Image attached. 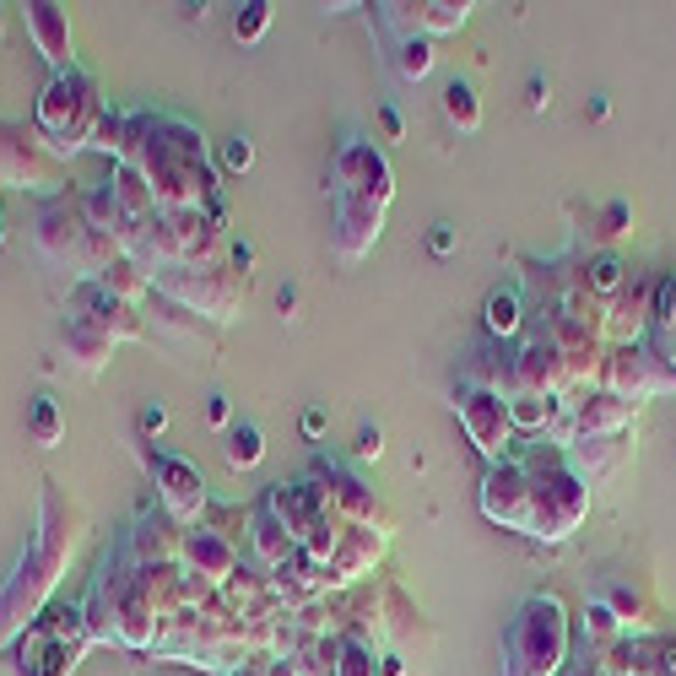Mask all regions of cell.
Returning <instances> with one entry per match:
<instances>
[{"label":"cell","instance_id":"1","mask_svg":"<svg viewBox=\"0 0 676 676\" xmlns=\"http://www.w3.org/2000/svg\"><path fill=\"white\" fill-rule=\"evenodd\" d=\"M71 547H76V514L65 509L60 493H55V482H49V493H44V530H38L33 552L17 563V574H11L6 590H0V644L22 639V633L33 628V617L44 612V601H49V590H55L65 558H71Z\"/></svg>","mask_w":676,"mask_h":676},{"label":"cell","instance_id":"2","mask_svg":"<svg viewBox=\"0 0 676 676\" xmlns=\"http://www.w3.org/2000/svg\"><path fill=\"white\" fill-rule=\"evenodd\" d=\"M568 660V612L558 595H530L509 628V676H563Z\"/></svg>","mask_w":676,"mask_h":676},{"label":"cell","instance_id":"3","mask_svg":"<svg viewBox=\"0 0 676 676\" xmlns=\"http://www.w3.org/2000/svg\"><path fill=\"white\" fill-rule=\"evenodd\" d=\"M87 644H92L87 612L82 606H60V612L33 622V628L17 639V649H11V671L17 676H71L76 666H82Z\"/></svg>","mask_w":676,"mask_h":676},{"label":"cell","instance_id":"4","mask_svg":"<svg viewBox=\"0 0 676 676\" xmlns=\"http://www.w3.org/2000/svg\"><path fill=\"white\" fill-rule=\"evenodd\" d=\"M103 114L109 109H103V98H98V82H92L87 71H60L55 82L44 87V98H38V136L55 152H76L92 141V130H98Z\"/></svg>","mask_w":676,"mask_h":676},{"label":"cell","instance_id":"5","mask_svg":"<svg viewBox=\"0 0 676 676\" xmlns=\"http://www.w3.org/2000/svg\"><path fill=\"white\" fill-rule=\"evenodd\" d=\"M520 466H525V460H520ZM585 509H590V487L568 471V455L552 471H530V536H536V541L574 536L579 520H585Z\"/></svg>","mask_w":676,"mask_h":676},{"label":"cell","instance_id":"6","mask_svg":"<svg viewBox=\"0 0 676 676\" xmlns=\"http://www.w3.org/2000/svg\"><path fill=\"white\" fill-rule=\"evenodd\" d=\"M460 428H466V439L476 444V455H487L493 466H498V460H509V444H514L509 395L487 390V384H471V390L460 395Z\"/></svg>","mask_w":676,"mask_h":676},{"label":"cell","instance_id":"7","mask_svg":"<svg viewBox=\"0 0 676 676\" xmlns=\"http://www.w3.org/2000/svg\"><path fill=\"white\" fill-rule=\"evenodd\" d=\"M163 293H174L184 309H195V314L233 320L238 298H244V276H238L233 265H206L201 276H195V271H174V276H163Z\"/></svg>","mask_w":676,"mask_h":676},{"label":"cell","instance_id":"8","mask_svg":"<svg viewBox=\"0 0 676 676\" xmlns=\"http://www.w3.org/2000/svg\"><path fill=\"white\" fill-rule=\"evenodd\" d=\"M482 514L503 530H525L530 536V471L520 460H498L487 466V482H482Z\"/></svg>","mask_w":676,"mask_h":676},{"label":"cell","instance_id":"9","mask_svg":"<svg viewBox=\"0 0 676 676\" xmlns=\"http://www.w3.org/2000/svg\"><path fill=\"white\" fill-rule=\"evenodd\" d=\"M152 471H157V493H163V503H168V520H174V525H195V520H201V514H206V476H201V466H190V460H179V455H157Z\"/></svg>","mask_w":676,"mask_h":676},{"label":"cell","instance_id":"10","mask_svg":"<svg viewBox=\"0 0 676 676\" xmlns=\"http://www.w3.org/2000/svg\"><path fill=\"white\" fill-rule=\"evenodd\" d=\"M0 184H22V190H60V174L49 157H38L33 141H22L17 125H0Z\"/></svg>","mask_w":676,"mask_h":676},{"label":"cell","instance_id":"11","mask_svg":"<svg viewBox=\"0 0 676 676\" xmlns=\"http://www.w3.org/2000/svg\"><path fill=\"white\" fill-rule=\"evenodd\" d=\"M563 384H568V363H563L558 341H552V336L525 341V352L514 357V395H520V390H530V395H558Z\"/></svg>","mask_w":676,"mask_h":676},{"label":"cell","instance_id":"12","mask_svg":"<svg viewBox=\"0 0 676 676\" xmlns=\"http://www.w3.org/2000/svg\"><path fill=\"white\" fill-rule=\"evenodd\" d=\"M22 17H28V33H33L38 55L55 65V76L76 71V44H71V17H65V6H55V0H33Z\"/></svg>","mask_w":676,"mask_h":676},{"label":"cell","instance_id":"13","mask_svg":"<svg viewBox=\"0 0 676 676\" xmlns=\"http://www.w3.org/2000/svg\"><path fill=\"white\" fill-rule=\"evenodd\" d=\"M341 217H336V249L341 260H363L368 249L379 244V222H384V206L363 201V195H336Z\"/></svg>","mask_w":676,"mask_h":676},{"label":"cell","instance_id":"14","mask_svg":"<svg viewBox=\"0 0 676 676\" xmlns=\"http://www.w3.org/2000/svg\"><path fill=\"white\" fill-rule=\"evenodd\" d=\"M71 314H82V320L103 325L114 341H136V336H141L136 309H130V303H119L114 293H103L98 282H76V309H71Z\"/></svg>","mask_w":676,"mask_h":676},{"label":"cell","instance_id":"15","mask_svg":"<svg viewBox=\"0 0 676 676\" xmlns=\"http://www.w3.org/2000/svg\"><path fill=\"white\" fill-rule=\"evenodd\" d=\"M379 547H384L379 530H368V525H341V541H336V552H330V563H325V579H330V585H347V579L368 574V568H374V558H379Z\"/></svg>","mask_w":676,"mask_h":676},{"label":"cell","instance_id":"16","mask_svg":"<svg viewBox=\"0 0 676 676\" xmlns=\"http://www.w3.org/2000/svg\"><path fill=\"white\" fill-rule=\"evenodd\" d=\"M184 563H190V574H206V579H233L238 574V552L233 541L222 536V530H184Z\"/></svg>","mask_w":676,"mask_h":676},{"label":"cell","instance_id":"17","mask_svg":"<svg viewBox=\"0 0 676 676\" xmlns=\"http://www.w3.org/2000/svg\"><path fill=\"white\" fill-rule=\"evenodd\" d=\"M65 352H71L76 363L87 368V374H98V368L114 357V336H109L103 325L82 320V314H71V320H65Z\"/></svg>","mask_w":676,"mask_h":676},{"label":"cell","instance_id":"18","mask_svg":"<svg viewBox=\"0 0 676 676\" xmlns=\"http://www.w3.org/2000/svg\"><path fill=\"white\" fill-rule=\"evenodd\" d=\"M628 417H633V401H622V395H612V390L574 401V428L585 433V439H590V433H601V428L622 433V428H628Z\"/></svg>","mask_w":676,"mask_h":676},{"label":"cell","instance_id":"19","mask_svg":"<svg viewBox=\"0 0 676 676\" xmlns=\"http://www.w3.org/2000/svg\"><path fill=\"white\" fill-rule=\"evenodd\" d=\"M255 552H260V563H265V568H282V563L298 552V541L287 536V525L276 520L271 509H260V514H255Z\"/></svg>","mask_w":676,"mask_h":676},{"label":"cell","instance_id":"20","mask_svg":"<svg viewBox=\"0 0 676 676\" xmlns=\"http://www.w3.org/2000/svg\"><path fill=\"white\" fill-rule=\"evenodd\" d=\"M92 282H98V287H103V293H114L119 303H130V309H136V298H141V293H147V276H141V271H136V260H130V255H119V260H109V265H103V271H98V276H92Z\"/></svg>","mask_w":676,"mask_h":676},{"label":"cell","instance_id":"21","mask_svg":"<svg viewBox=\"0 0 676 676\" xmlns=\"http://www.w3.org/2000/svg\"><path fill=\"white\" fill-rule=\"evenodd\" d=\"M482 320H487V336H498V341H514V336H520V325H525V314H520V298H514L509 287H498V293H487V303H482Z\"/></svg>","mask_w":676,"mask_h":676},{"label":"cell","instance_id":"22","mask_svg":"<svg viewBox=\"0 0 676 676\" xmlns=\"http://www.w3.org/2000/svg\"><path fill=\"white\" fill-rule=\"evenodd\" d=\"M552 412H558V401H552V395H530V390L509 395V417H514V433H547Z\"/></svg>","mask_w":676,"mask_h":676},{"label":"cell","instance_id":"23","mask_svg":"<svg viewBox=\"0 0 676 676\" xmlns=\"http://www.w3.org/2000/svg\"><path fill=\"white\" fill-rule=\"evenodd\" d=\"M444 114H449V125H455V130H466V136H471V130L482 125V98H476V87L471 82H449L444 87Z\"/></svg>","mask_w":676,"mask_h":676},{"label":"cell","instance_id":"24","mask_svg":"<svg viewBox=\"0 0 676 676\" xmlns=\"http://www.w3.org/2000/svg\"><path fill=\"white\" fill-rule=\"evenodd\" d=\"M265 460V433L255 428V422H238V428H228V466L233 471H249Z\"/></svg>","mask_w":676,"mask_h":676},{"label":"cell","instance_id":"25","mask_svg":"<svg viewBox=\"0 0 676 676\" xmlns=\"http://www.w3.org/2000/svg\"><path fill=\"white\" fill-rule=\"evenodd\" d=\"M60 433H65L60 406L49 401V395H38V401L28 406V439H33V444H44V449H55V444H60Z\"/></svg>","mask_w":676,"mask_h":676},{"label":"cell","instance_id":"26","mask_svg":"<svg viewBox=\"0 0 676 676\" xmlns=\"http://www.w3.org/2000/svg\"><path fill=\"white\" fill-rule=\"evenodd\" d=\"M466 17H471V6L466 0H428L422 6V38H433V33H455V28H466Z\"/></svg>","mask_w":676,"mask_h":676},{"label":"cell","instance_id":"27","mask_svg":"<svg viewBox=\"0 0 676 676\" xmlns=\"http://www.w3.org/2000/svg\"><path fill=\"white\" fill-rule=\"evenodd\" d=\"M330 676H379V655H374V649H368L363 639H341Z\"/></svg>","mask_w":676,"mask_h":676},{"label":"cell","instance_id":"28","mask_svg":"<svg viewBox=\"0 0 676 676\" xmlns=\"http://www.w3.org/2000/svg\"><path fill=\"white\" fill-rule=\"evenodd\" d=\"M265 28H271V6H265V0L238 6V17H233V38H238V44H260Z\"/></svg>","mask_w":676,"mask_h":676},{"label":"cell","instance_id":"29","mask_svg":"<svg viewBox=\"0 0 676 676\" xmlns=\"http://www.w3.org/2000/svg\"><path fill=\"white\" fill-rule=\"evenodd\" d=\"M401 76L406 82H422V76L433 71V38H401Z\"/></svg>","mask_w":676,"mask_h":676},{"label":"cell","instance_id":"30","mask_svg":"<svg viewBox=\"0 0 676 676\" xmlns=\"http://www.w3.org/2000/svg\"><path fill=\"white\" fill-rule=\"evenodd\" d=\"M585 282H590V293H595V298H617L622 287H628V276H622V260H617V255H601V260L590 265Z\"/></svg>","mask_w":676,"mask_h":676},{"label":"cell","instance_id":"31","mask_svg":"<svg viewBox=\"0 0 676 676\" xmlns=\"http://www.w3.org/2000/svg\"><path fill=\"white\" fill-rule=\"evenodd\" d=\"M585 633H590L595 644H612L617 633H622V622H617V612H612L606 601H590V606H585Z\"/></svg>","mask_w":676,"mask_h":676},{"label":"cell","instance_id":"32","mask_svg":"<svg viewBox=\"0 0 676 676\" xmlns=\"http://www.w3.org/2000/svg\"><path fill=\"white\" fill-rule=\"evenodd\" d=\"M222 168H228V174H249V168H255V141L233 136L228 147H222Z\"/></svg>","mask_w":676,"mask_h":676},{"label":"cell","instance_id":"33","mask_svg":"<svg viewBox=\"0 0 676 676\" xmlns=\"http://www.w3.org/2000/svg\"><path fill=\"white\" fill-rule=\"evenodd\" d=\"M628 222H633V211L622 206V201L606 206V238H622V233H628Z\"/></svg>","mask_w":676,"mask_h":676},{"label":"cell","instance_id":"34","mask_svg":"<svg viewBox=\"0 0 676 676\" xmlns=\"http://www.w3.org/2000/svg\"><path fill=\"white\" fill-rule=\"evenodd\" d=\"M379 449H384V433H379V428H363V433H357V460H379Z\"/></svg>","mask_w":676,"mask_h":676},{"label":"cell","instance_id":"35","mask_svg":"<svg viewBox=\"0 0 676 676\" xmlns=\"http://www.w3.org/2000/svg\"><path fill=\"white\" fill-rule=\"evenodd\" d=\"M163 428H168V406H163V401H152L147 412H141V433L152 439V433H163Z\"/></svg>","mask_w":676,"mask_h":676},{"label":"cell","instance_id":"36","mask_svg":"<svg viewBox=\"0 0 676 676\" xmlns=\"http://www.w3.org/2000/svg\"><path fill=\"white\" fill-rule=\"evenodd\" d=\"M206 422H211V428H228V422H233L228 395H211V401H206Z\"/></svg>","mask_w":676,"mask_h":676},{"label":"cell","instance_id":"37","mask_svg":"<svg viewBox=\"0 0 676 676\" xmlns=\"http://www.w3.org/2000/svg\"><path fill=\"white\" fill-rule=\"evenodd\" d=\"M428 244H433V255H455V228H449V222H433Z\"/></svg>","mask_w":676,"mask_h":676},{"label":"cell","instance_id":"38","mask_svg":"<svg viewBox=\"0 0 676 676\" xmlns=\"http://www.w3.org/2000/svg\"><path fill=\"white\" fill-rule=\"evenodd\" d=\"M379 130H384V141H401V136H406L401 114H395V109H390V103H384V109H379Z\"/></svg>","mask_w":676,"mask_h":676},{"label":"cell","instance_id":"39","mask_svg":"<svg viewBox=\"0 0 676 676\" xmlns=\"http://www.w3.org/2000/svg\"><path fill=\"white\" fill-rule=\"evenodd\" d=\"M228 676H271V660H238Z\"/></svg>","mask_w":676,"mask_h":676},{"label":"cell","instance_id":"40","mask_svg":"<svg viewBox=\"0 0 676 676\" xmlns=\"http://www.w3.org/2000/svg\"><path fill=\"white\" fill-rule=\"evenodd\" d=\"M547 103H552V98H547V82H541V76H530V109L541 114V109H547Z\"/></svg>","mask_w":676,"mask_h":676},{"label":"cell","instance_id":"41","mask_svg":"<svg viewBox=\"0 0 676 676\" xmlns=\"http://www.w3.org/2000/svg\"><path fill=\"white\" fill-rule=\"evenodd\" d=\"M303 433H309V439H320V433H325V412H303Z\"/></svg>","mask_w":676,"mask_h":676},{"label":"cell","instance_id":"42","mask_svg":"<svg viewBox=\"0 0 676 676\" xmlns=\"http://www.w3.org/2000/svg\"><path fill=\"white\" fill-rule=\"evenodd\" d=\"M379 676H406V666H401L395 655H384V660H379Z\"/></svg>","mask_w":676,"mask_h":676},{"label":"cell","instance_id":"43","mask_svg":"<svg viewBox=\"0 0 676 676\" xmlns=\"http://www.w3.org/2000/svg\"><path fill=\"white\" fill-rule=\"evenodd\" d=\"M271 676H303L298 666H287V660H271Z\"/></svg>","mask_w":676,"mask_h":676},{"label":"cell","instance_id":"44","mask_svg":"<svg viewBox=\"0 0 676 676\" xmlns=\"http://www.w3.org/2000/svg\"><path fill=\"white\" fill-rule=\"evenodd\" d=\"M568 676H606V671H568Z\"/></svg>","mask_w":676,"mask_h":676},{"label":"cell","instance_id":"45","mask_svg":"<svg viewBox=\"0 0 676 676\" xmlns=\"http://www.w3.org/2000/svg\"><path fill=\"white\" fill-rule=\"evenodd\" d=\"M0 244H6V233H0Z\"/></svg>","mask_w":676,"mask_h":676}]
</instances>
